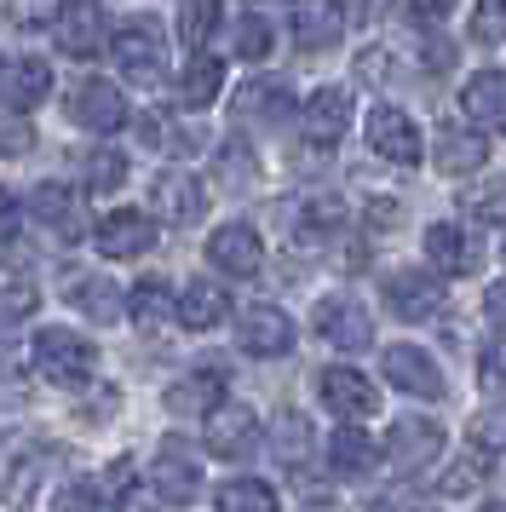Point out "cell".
<instances>
[{"label":"cell","mask_w":506,"mask_h":512,"mask_svg":"<svg viewBox=\"0 0 506 512\" xmlns=\"http://www.w3.org/2000/svg\"><path fill=\"white\" fill-rule=\"evenodd\" d=\"M92 242H98L104 259H144L156 248V225H150V213H138V208H115L110 219L92 225Z\"/></svg>","instance_id":"52a82bcc"},{"label":"cell","mask_w":506,"mask_h":512,"mask_svg":"<svg viewBox=\"0 0 506 512\" xmlns=\"http://www.w3.org/2000/svg\"><path fill=\"white\" fill-rule=\"evenodd\" d=\"M437 173H449V179H466V173H478L483 162H489V139L483 133H472V127H437V150H432Z\"/></svg>","instance_id":"603a6c76"},{"label":"cell","mask_w":506,"mask_h":512,"mask_svg":"<svg viewBox=\"0 0 506 512\" xmlns=\"http://www.w3.org/2000/svg\"><path fill=\"white\" fill-rule=\"evenodd\" d=\"M150 484H156L161 501H173V507H190V501H196V489H202V461H196V455H190L179 438H167V443L156 449Z\"/></svg>","instance_id":"30bf717a"},{"label":"cell","mask_w":506,"mask_h":512,"mask_svg":"<svg viewBox=\"0 0 506 512\" xmlns=\"http://www.w3.org/2000/svg\"><path fill=\"white\" fill-rule=\"evenodd\" d=\"M69 300H75V311H87L92 323H121V294H115V282H104V277L75 282Z\"/></svg>","instance_id":"836d02e7"},{"label":"cell","mask_w":506,"mask_h":512,"mask_svg":"<svg viewBox=\"0 0 506 512\" xmlns=\"http://www.w3.org/2000/svg\"><path fill=\"white\" fill-rule=\"evenodd\" d=\"M173 282H161V277H144L133 288V323H144V328H161V323H173Z\"/></svg>","instance_id":"d6a6232c"},{"label":"cell","mask_w":506,"mask_h":512,"mask_svg":"<svg viewBox=\"0 0 506 512\" xmlns=\"http://www.w3.org/2000/svg\"><path fill=\"white\" fill-rule=\"evenodd\" d=\"M29 208H35V219H41L46 231L58 236V242H81V236H87V208H81V190H69V185H35Z\"/></svg>","instance_id":"2e32d148"},{"label":"cell","mask_w":506,"mask_h":512,"mask_svg":"<svg viewBox=\"0 0 506 512\" xmlns=\"http://www.w3.org/2000/svg\"><path fill=\"white\" fill-rule=\"evenodd\" d=\"M52 93V64L46 58H12V64H0V110H29V104H41Z\"/></svg>","instance_id":"44dd1931"},{"label":"cell","mask_w":506,"mask_h":512,"mask_svg":"<svg viewBox=\"0 0 506 512\" xmlns=\"http://www.w3.org/2000/svg\"><path fill=\"white\" fill-rule=\"evenodd\" d=\"M328 466L340 472V478H368L374 466H380V443L357 432V426H340L334 438H328Z\"/></svg>","instance_id":"f1b7e54d"},{"label":"cell","mask_w":506,"mask_h":512,"mask_svg":"<svg viewBox=\"0 0 506 512\" xmlns=\"http://www.w3.org/2000/svg\"><path fill=\"white\" fill-rule=\"evenodd\" d=\"M460 104H466V116L478 121V127H495V133H506V75H501V70H478L472 81H466Z\"/></svg>","instance_id":"4316f807"},{"label":"cell","mask_w":506,"mask_h":512,"mask_svg":"<svg viewBox=\"0 0 506 512\" xmlns=\"http://www.w3.org/2000/svg\"><path fill=\"white\" fill-rule=\"evenodd\" d=\"M35 369H41L52 386H81V380H92V369H98V351H92L75 328H41V334H35Z\"/></svg>","instance_id":"7a4b0ae2"},{"label":"cell","mask_w":506,"mask_h":512,"mask_svg":"<svg viewBox=\"0 0 506 512\" xmlns=\"http://www.w3.org/2000/svg\"><path fill=\"white\" fill-rule=\"evenodd\" d=\"M161 127H167L161 116H138V144L144 150H161Z\"/></svg>","instance_id":"f5cc1de1"},{"label":"cell","mask_w":506,"mask_h":512,"mask_svg":"<svg viewBox=\"0 0 506 512\" xmlns=\"http://www.w3.org/2000/svg\"><path fill=\"white\" fill-rule=\"evenodd\" d=\"M58 6H64V0H6V18L18 29H46L58 18Z\"/></svg>","instance_id":"ee69618b"},{"label":"cell","mask_w":506,"mask_h":512,"mask_svg":"<svg viewBox=\"0 0 506 512\" xmlns=\"http://www.w3.org/2000/svg\"><path fill=\"white\" fill-rule=\"evenodd\" d=\"M386 380L409 397H443V374L420 346H386Z\"/></svg>","instance_id":"7402d4cb"},{"label":"cell","mask_w":506,"mask_h":512,"mask_svg":"<svg viewBox=\"0 0 506 512\" xmlns=\"http://www.w3.org/2000/svg\"><path fill=\"white\" fill-rule=\"evenodd\" d=\"M478 512H506V501H489V507H478Z\"/></svg>","instance_id":"9f6ffc18"},{"label":"cell","mask_w":506,"mask_h":512,"mask_svg":"<svg viewBox=\"0 0 506 512\" xmlns=\"http://www.w3.org/2000/svg\"><path fill=\"white\" fill-rule=\"evenodd\" d=\"M69 116L81 121L87 133H115V127L127 121V104H121V93H115L110 81L87 75V81H75V93H69Z\"/></svg>","instance_id":"e0dca14e"},{"label":"cell","mask_w":506,"mask_h":512,"mask_svg":"<svg viewBox=\"0 0 506 512\" xmlns=\"http://www.w3.org/2000/svg\"><path fill=\"white\" fill-rule=\"evenodd\" d=\"M104 501H98V484H87V478H75V484H64V495L52 501V512H98Z\"/></svg>","instance_id":"bcb514c9"},{"label":"cell","mask_w":506,"mask_h":512,"mask_svg":"<svg viewBox=\"0 0 506 512\" xmlns=\"http://www.w3.org/2000/svg\"><path fill=\"white\" fill-rule=\"evenodd\" d=\"M219 512H276V489L265 478H230L219 489Z\"/></svg>","instance_id":"e575fe53"},{"label":"cell","mask_w":506,"mask_h":512,"mask_svg":"<svg viewBox=\"0 0 506 512\" xmlns=\"http://www.w3.org/2000/svg\"><path fill=\"white\" fill-rule=\"evenodd\" d=\"M253 173H259V167H253L248 144H242V139H230L225 150H219V179H225L230 190H242V185H253Z\"/></svg>","instance_id":"60d3db41"},{"label":"cell","mask_w":506,"mask_h":512,"mask_svg":"<svg viewBox=\"0 0 506 512\" xmlns=\"http://www.w3.org/2000/svg\"><path fill=\"white\" fill-rule=\"evenodd\" d=\"M466 213L478 225H506V179H489V185L466 190Z\"/></svg>","instance_id":"8d00e7d4"},{"label":"cell","mask_w":506,"mask_h":512,"mask_svg":"<svg viewBox=\"0 0 506 512\" xmlns=\"http://www.w3.org/2000/svg\"><path fill=\"white\" fill-rule=\"evenodd\" d=\"M127 179V156L121 150H92L87 156V190H115Z\"/></svg>","instance_id":"ab89813d"},{"label":"cell","mask_w":506,"mask_h":512,"mask_svg":"<svg viewBox=\"0 0 506 512\" xmlns=\"http://www.w3.org/2000/svg\"><path fill=\"white\" fill-rule=\"evenodd\" d=\"M219 87H225V64L219 58H190V70L179 75V87H173V98H179L184 110H207L213 98H219Z\"/></svg>","instance_id":"f546056e"},{"label":"cell","mask_w":506,"mask_h":512,"mask_svg":"<svg viewBox=\"0 0 506 512\" xmlns=\"http://www.w3.org/2000/svg\"><path fill=\"white\" fill-rule=\"evenodd\" d=\"M46 466H52L46 449H18L12 466H6V478H0V501H6L12 512L35 507V495H41V484H46Z\"/></svg>","instance_id":"d4e9b609"},{"label":"cell","mask_w":506,"mask_h":512,"mask_svg":"<svg viewBox=\"0 0 506 512\" xmlns=\"http://www.w3.org/2000/svg\"><path fill=\"white\" fill-rule=\"evenodd\" d=\"M225 317H230L225 288H219V282H207V277L184 282V288H179V300H173V323L190 328V334H207V328H219Z\"/></svg>","instance_id":"ffe728a7"},{"label":"cell","mask_w":506,"mask_h":512,"mask_svg":"<svg viewBox=\"0 0 506 512\" xmlns=\"http://www.w3.org/2000/svg\"><path fill=\"white\" fill-rule=\"evenodd\" d=\"M18 225H23L18 196H12V190H0V242H12V236H18Z\"/></svg>","instance_id":"681fc988"},{"label":"cell","mask_w":506,"mask_h":512,"mask_svg":"<svg viewBox=\"0 0 506 512\" xmlns=\"http://www.w3.org/2000/svg\"><path fill=\"white\" fill-rule=\"evenodd\" d=\"M271 449L282 466H305V455H311V420L294 415V409H282L271 426Z\"/></svg>","instance_id":"1f68e13d"},{"label":"cell","mask_w":506,"mask_h":512,"mask_svg":"<svg viewBox=\"0 0 506 512\" xmlns=\"http://www.w3.org/2000/svg\"><path fill=\"white\" fill-rule=\"evenodd\" d=\"M345 127H351V93L345 87H317L311 93V104L299 110V133H305V144H340Z\"/></svg>","instance_id":"5bb4252c"},{"label":"cell","mask_w":506,"mask_h":512,"mask_svg":"<svg viewBox=\"0 0 506 512\" xmlns=\"http://www.w3.org/2000/svg\"><path fill=\"white\" fill-rule=\"evenodd\" d=\"M207 449L219 461H248L253 449H259V415H253L248 403H219L207 415Z\"/></svg>","instance_id":"ba28073f"},{"label":"cell","mask_w":506,"mask_h":512,"mask_svg":"<svg viewBox=\"0 0 506 512\" xmlns=\"http://www.w3.org/2000/svg\"><path fill=\"white\" fill-rule=\"evenodd\" d=\"M52 35H58V52L64 58H98V52L110 47V12L98 6V0H64L58 6V18H52Z\"/></svg>","instance_id":"3957f363"},{"label":"cell","mask_w":506,"mask_h":512,"mask_svg":"<svg viewBox=\"0 0 506 512\" xmlns=\"http://www.w3.org/2000/svg\"><path fill=\"white\" fill-rule=\"evenodd\" d=\"M317 334L328 340V346H340V351H363L368 340H374V317H368L357 300L328 294V300L317 305Z\"/></svg>","instance_id":"9a60e30c"},{"label":"cell","mask_w":506,"mask_h":512,"mask_svg":"<svg viewBox=\"0 0 506 512\" xmlns=\"http://www.w3.org/2000/svg\"><path fill=\"white\" fill-rule=\"evenodd\" d=\"M150 208L167 219V225H202L207 213V190L196 173H184V167H167L150 179Z\"/></svg>","instance_id":"8992f818"},{"label":"cell","mask_w":506,"mask_h":512,"mask_svg":"<svg viewBox=\"0 0 506 512\" xmlns=\"http://www.w3.org/2000/svg\"><path fill=\"white\" fill-rule=\"evenodd\" d=\"M368 219H374V231H391V219H397V202H368Z\"/></svg>","instance_id":"11a10c76"},{"label":"cell","mask_w":506,"mask_h":512,"mask_svg":"<svg viewBox=\"0 0 506 512\" xmlns=\"http://www.w3.org/2000/svg\"><path fill=\"white\" fill-rule=\"evenodd\" d=\"M386 305H391V317H403V323H432L443 311V282L432 271H391Z\"/></svg>","instance_id":"8fae6325"},{"label":"cell","mask_w":506,"mask_h":512,"mask_svg":"<svg viewBox=\"0 0 506 512\" xmlns=\"http://www.w3.org/2000/svg\"><path fill=\"white\" fill-rule=\"evenodd\" d=\"M219 6H225V0H179V41L190 52H202V41L213 35V24H219Z\"/></svg>","instance_id":"d590c367"},{"label":"cell","mask_w":506,"mask_h":512,"mask_svg":"<svg viewBox=\"0 0 506 512\" xmlns=\"http://www.w3.org/2000/svg\"><path fill=\"white\" fill-rule=\"evenodd\" d=\"M317 392H322V409H334L340 420H363L380 409V392L368 386V374L345 369V363H334V369L317 374Z\"/></svg>","instance_id":"7c38bea8"},{"label":"cell","mask_w":506,"mask_h":512,"mask_svg":"<svg viewBox=\"0 0 506 512\" xmlns=\"http://www.w3.org/2000/svg\"><path fill=\"white\" fill-rule=\"evenodd\" d=\"M472 443H478V449H506V403L489 409L483 420H472Z\"/></svg>","instance_id":"7dc6e473"},{"label":"cell","mask_w":506,"mask_h":512,"mask_svg":"<svg viewBox=\"0 0 506 512\" xmlns=\"http://www.w3.org/2000/svg\"><path fill=\"white\" fill-rule=\"evenodd\" d=\"M472 41H506V0H478V12H472Z\"/></svg>","instance_id":"f6af8a7d"},{"label":"cell","mask_w":506,"mask_h":512,"mask_svg":"<svg viewBox=\"0 0 506 512\" xmlns=\"http://www.w3.org/2000/svg\"><path fill=\"white\" fill-rule=\"evenodd\" d=\"M403 6H409V18H420V24H437V18L455 12V0H403Z\"/></svg>","instance_id":"816d5d0a"},{"label":"cell","mask_w":506,"mask_h":512,"mask_svg":"<svg viewBox=\"0 0 506 512\" xmlns=\"http://www.w3.org/2000/svg\"><path fill=\"white\" fill-rule=\"evenodd\" d=\"M230 116L248 121V127H282L294 116V93H288V81H248L230 98Z\"/></svg>","instance_id":"ac0fdd59"},{"label":"cell","mask_w":506,"mask_h":512,"mask_svg":"<svg viewBox=\"0 0 506 512\" xmlns=\"http://www.w3.org/2000/svg\"><path fill=\"white\" fill-rule=\"evenodd\" d=\"M426 259L443 277H466V271H478V242L466 225H426Z\"/></svg>","instance_id":"cb8c5ba5"},{"label":"cell","mask_w":506,"mask_h":512,"mask_svg":"<svg viewBox=\"0 0 506 512\" xmlns=\"http://www.w3.org/2000/svg\"><path fill=\"white\" fill-rule=\"evenodd\" d=\"M207 265L236 282H248L265 271V242H259L253 225H219V231L207 236Z\"/></svg>","instance_id":"5b68a950"},{"label":"cell","mask_w":506,"mask_h":512,"mask_svg":"<svg viewBox=\"0 0 506 512\" xmlns=\"http://www.w3.org/2000/svg\"><path fill=\"white\" fill-rule=\"evenodd\" d=\"M345 35L340 0H294V41L299 47H334Z\"/></svg>","instance_id":"484cf974"},{"label":"cell","mask_w":506,"mask_h":512,"mask_svg":"<svg viewBox=\"0 0 506 512\" xmlns=\"http://www.w3.org/2000/svg\"><path fill=\"white\" fill-rule=\"evenodd\" d=\"M368 144H374V156H386L397 167H414L426 156V144H420V127H414L397 104H380V110H368Z\"/></svg>","instance_id":"9c48e42d"},{"label":"cell","mask_w":506,"mask_h":512,"mask_svg":"<svg viewBox=\"0 0 506 512\" xmlns=\"http://www.w3.org/2000/svg\"><path fill=\"white\" fill-rule=\"evenodd\" d=\"M230 47H236V58H248V64H259V58L271 52V24H265L259 12H248V18H236V35H230Z\"/></svg>","instance_id":"74e56055"},{"label":"cell","mask_w":506,"mask_h":512,"mask_svg":"<svg viewBox=\"0 0 506 512\" xmlns=\"http://www.w3.org/2000/svg\"><path fill=\"white\" fill-rule=\"evenodd\" d=\"M437 455H443V426L426 420V415H403L386 432V461L397 466V472H426Z\"/></svg>","instance_id":"277c9868"},{"label":"cell","mask_w":506,"mask_h":512,"mask_svg":"<svg viewBox=\"0 0 506 512\" xmlns=\"http://www.w3.org/2000/svg\"><path fill=\"white\" fill-rule=\"evenodd\" d=\"M35 305H41V282L29 271H18V265H0V323L35 317Z\"/></svg>","instance_id":"4dcf8cb0"},{"label":"cell","mask_w":506,"mask_h":512,"mask_svg":"<svg viewBox=\"0 0 506 512\" xmlns=\"http://www.w3.org/2000/svg\"><path fill=\"white\" fill-rule=\"evenodd\" d=\"M483 311H489V317H495V323H506V277L495 282V288H489V294H483Z\"/></svg>","instance_id":"db71d44e"},{"label":"cell","mask_w":506,"mask_h":512,"mask_svg":"<svg viewBox=\"0 0 506 512\" xmlns=\"http://www.w3.org/2000/svg\"><path fill=\"white\" fill-rule=\"evenodd\" d=\"M478 380L483 386H506V340H495V346L478 351Z\"/></svg>","instance_id":"c3c4849f"},{"label":"cell","mask_w":506,"mask_h":512,"mask_svg":"<svg viewBox=\"0 0 506 512\" xmlns=\"http://www.w3.org/2000/svg\"><path fill=\"white\" fill-rule=\"evenodd\" d=\"M110 52H115V70L133 87H161L167 81V35H161V18H150V12H138L110 41Z\"/></svg>","instance_id":"6da1fadb"},{"label":"cell","mask_w":506,"mask_h":512,"mask_svg":"<svg viewBox=\"0 0 506 512\" xmlns=\"http://www.w3.org/2000/svg\"><path fill=\"white\" fill-rule=\"evenodd\" d=\"M225 386H230V374L219 369V363H207V369H196V374H184V380H173L161 403H167L173 415H213V409L225 403Z\"/></svg>","instance_id":"d6986e66"},{"label":"cell","mask_w":506,"mask_h":512,"mask_svg":"<svg viewBox=\"0 0 506 512\" xmlns=\"http://www.w3.org/2000/svg\"><path fill=\"white\" fill-rule=\"evenodd\" d=\"M133 484H138V461H110V472H104V484H98V501L104 507H127L133 501Z\"/></svg>","instance_id":"f35d334b"},{"label":"cell","mask_w":506,"mask_h":512,"mask_svg":"<svg viewBox=\"0 0 506 512\" xmlns=\"http://www.w3.org/2000/svg\"><path fill=\"white\" fill-rule=\"evenodd\" d=\"M340 225H345L340 196H305L294 213V242L299 248H322L328 236H340Z\"/></svg>","instance_id":"83f0119b"},{"label":"cell","mask_w":506,"mask_h":512,"mask_svg":"<svg viewBox=\"0 0 506 512\" xmlns=\"http://www.w3.org/2000/svg\"><path fill=\"white\" fill-rule=\"evenodd\" d=\"M35 150V127L18 110H0V156H29Z\"/></svg>","instance_id":"7bdbcfd3"},{"label":"cell","mask_w":506,"mask_h":512,"mask_svg":"<svg viewBox=\"0 0 506 512\" xmlns=\"http://www.w3.org/2000/svg\"><path fill=\"white\" fill-rule=\"evenodd\" d=\"M236 340L253 357H282V351H294V317L276 311V305H248L236 317Z\"/></svg>","instance_id":"4fadbf2b"},{"label":"cell","mask_w":506,"mask_h":512,"mask_svg":"<svg viewBox=\"0 0 506 512\" xmlns=\"http://www.w3.org/2000/svg\"><path fill=\"white\" fill-rule=\"evenodd\" d=\"M483 472H489V449H478V443H472V455H466V466H455V472H443V478H437V489H443V495H466V489L478 484Z\"/></svg>","instance_id":"b9f144b4"},{"label":"cell","mask_w":506,"mask_h":512,"mask_svg":"<svg viewBox=\"0 0 506 512\" xmlns=\"http://www.w3.org/2000/svg\"><path fill=\"white\" fill-rule=\"evenodd\" d=\"M420 58H426V70H449V64H455V47H449L443 35H426V47H420Z\"/></svg>","instance_id":"f907efd6"}]
</instances>
